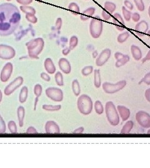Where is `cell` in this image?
Here are the masks:
<instances>
[{
	"instance_id": "1",
	"label": "cell",
	"mask_w": 150,
	"mask_h": 168,
	"mask_svg": "<svg viewBox=\"0 0 150 168\" xmlns=\"http://www.w3.org/2000/svg\"><path fill=\"white\" fill-rule=\"evenodd\" d=\"M21 20L19 9L14 4L4 2L0 4V35L8 36L18 27Z\"/></svg>"
},
{
	"instance_id": "2",
	"label": "cell",
	"mask_w": 150,
	"mask_h": 168,
	"mask_svg": "<svg viewBox=\"0 0 150 168\" xmlns=\"http://www.w3.org/2000/svg\"><path fill=\"white\" fill-rule=\"evenodd\" d=\"M28 55L31 58L38 59L39 55L42 51L44 47V41L42 38L33 39L26 44Z\"/></svg>"
},
{
	"instance_id": "3",
	"label": "cell",
	"mask_w": 150,
	"mask_h": 168,
	"mask_svg": "<svg viewBox=\"0 0 150 168\" xmlns=\"http://www.w3.org/2000/svg\"><path fill=\"white\" fill-rule=\"evenodd\" d=\"M92 101L89 96L86 94L80 95L77 101V106L79 111L84 115L89 114L92 110Z\"/></svg>"
},
{
	"instance_id": "4",
	"label": "cell",
	"mask_w": 150,
	"mask_h": 168,
	"mask_svg": "<svg viewBox=\"0 0 150 168\" xmlns=\"http://www.w3.org/2000/svg\"><path fill=\"white\" fill-rule=\"evenodd\" d=\"M105 113L108 122L112 126H116L119 123V114L115 105L112 101H109L105 105Z\"/></svg>"
},
{
	"instance_id": "5",
	"label": "cell",
	"mask_w": 150,
	"mask_h": 168,
	"mask_svg": "<svg viewBox=\"0 0 150 168\" xmlns=\"http://www.w3.org/2000/svg\"><path fill=\"white\" fill-rule=\"evenodd\" d=\"M102 21L99 16H95L89 24V32L91 37L94 39L99 38L102 32Z\"/></svg>"
},
{
	"instance_id": "6",
	"label": "cell",
	"mask_w": 150,
	"mask_h": 168,
	"mask_svg": "<svg viewBox=\"0 0 150 168\" xmlns=\"http://www.w3.org/2000/svg\"><path fill=\"white\" fill-rule=\"evenodd\" d=\"M126 85V81L124 80H120L115 83L110 82H104L102 85V90L106 93L112 94L121 90Z\"/></svg>"
},
{
	"instance_id": "7",
	"label": "cell",
	"mask_w": 150,
	"mask_h": 168,
	"mask_svg": "<svg viewBox=\"0 0 150 168\" xmlns=\"http://www.w3.org/2000/svg\"><path fill=\"white\" fill-rule=\"evenodd\" d=\"M46 96L51 100L56 102L62 101L63 100V92L61 89L58 87H48L46 89Z\"/></svg>"
},
{
	"instance_id": "8",
	"label": "cell",
	"mask_w": 150,
	"mask_h": 168,
	"mask_svg": "<svg viewBox=\"0 0 150 168\" xmlns=\"http://www.w3.org/2000/svg\"><path fill=\"white\" fill-rule=\"evenodd\" d=\"M138 123L143 128H150V114L145 111L140 110L136 114Z\"/></svg>"
},
{
	"instance_id": "9",
	"label": "cell",
	"mask_w": 150,
	"mask_h": 168,
	"mask_svg": "<svg viewBox=\"0 0 150 168\" xmlns=\"http://www.w3.org/2000/svg\"><path fill=\"white\" fill-rule=\"evenodd\" d=\"M16 55L14 49L6 44H0V58L3 60H10Z\"/></svg>"
},
{
	"instance_id": "10",
	"label": "cell",
	"mask_w": 150,
	"mask_h": 168,
	"mask_svg": "<svg viewBox=\"0 0 150 168\" xmlns=\"http://www.w3.org/2000/svg\"><path fill=\"white\" fill-rule=\"evenodd\" d=\"M24 79L22 77H17L13 81L8 84L4 88V93L5 95L9 96L11 95L16 90H17L23 83Z\"/></svg>"
},
{
	"instance_id": "11",
	"label": "cell",
	"mask_w": 150,
	"mask_h": 168,
	"mask_svg": "<svg viewBox=\"0 0 150 168\" xmlns=\"http://www.w3.org/2000/svg\"><path fill=\"white\" fill-rule=\"evenodd\" d=\"M111 54V51L110 49L106 48L102 50L96 60V65L98 67H101L104 65L109 59Z\"/></svg>"
},
{
	"instance_id": "12",
	"label": "cell",
	"mask_w": 150,
	"mask_h": 168,
	"mask_svg": "<svg viewBox=\"0 0 150 168\" xmlns=\"http://www.w3.org/2000/svg\"><path fill=\"white\" fill-rule=\"evenodd\" d=\"M13 66L12 63L8 62L2 67L0 73V80L2 82H6L10 78L12 73Z\"/></svg>"
},
{
	"instance_id": "13",
	"label": "cell",
	"mask_w": 150,
	"mask_h": 168,
	"mask_svg": "<svg viewBox=\"0 0 150 168\" xmlns=\"http://www.w3.org/2000/svg\"><path fill=\"white\" fill-rule=\"evenodd\" d=\"M112 22L115 25V27L119 31H122L125 29V23L123 17L118 12H116L113 14Z\"/></svg>"
},
{
	"instance_id": "14",
	"label": "cell",
	"mask_w": 150,
	"mask_h": 168,
	"mask_svg": "<svg viewBox=\"0 0 150 168\" xmlns=\"http://www.w3.org/2000/svg\"><path fill=\"white\" fill-rule=\"evenodd\" d=\"M148 28L149 26L148 22L144 20H142L138 22L135 26L134 29L139 36H142L144 34L147 33L148 31Z\"/></svg>"
},
{
	"instance_id": "15",
	"label": "cell",
	"mask_w": 150,
	"mask_h": 168,
	"mask_svg": "<svg viewBox=\"0 0 150 168\" xmlns=\"http://www.w3.org/2000/svg\"><path fill=\"white\" fill-rule=\"evenodd\" d=\"M45 132L46 133H59L60 128L56 122L52 120L48 121L45 124Z\"/></svg>"
},
{
	"instance_id": "16",
	"label": "cell",
	"mask_w": 150,
	"mask_h": 168,
	"mask_svg": "<svg viewBox=\"0 0 150 168\" xmlns=\"http://www.w3.org/2000/svg\"><path fill=\"white\" fill-rule=\"evenodd\" d=\"M59 69L65 74H69L71 71V66L69 60L66 58H61L58 61Z\"/></svg>"
},
{
	"instance_id": "17",
	"label": "cell",
	"mask_w": 150,
	"mask_h": 168,
	"mask_svg": "<svg viewBox=\"0 0 150 168\" xmlns=\"http://www.w3.org/2000/svg\"><path fill=\"white\" fill-rule=\"evenodd\" d=\"M117 110L122 121H125L129 118L131 112L129 109L126 106L119 105L117 106Z\"/></svg>"
},
{
	"instance_id": "18",
	"label": "cell",
	"mask_w": 150,
	"mask_h": 168,
	"mask_svg": "<svg viewBox=\"0 0 150 168\" xmlns=\"http://www.w3.org/2000/svg\"><path fill=\"white\" fill-rule=\"evenodd\" d=\"M44 66L46 71L49 74H54L56 72V67L51 58H46L44 62Z\"/></svg>"
},
{
	"instance_id": "19",
	"label": "cell",
	"mask_w": 150,
	"mask_h": 168,
	"mask_svg": "<svg viewBox=\"0 0 150 168\" xmlns=\"http://www.w3.org/2000/svg\"><path fill=\"white\" fill-rule=\"evenodd\" d=\"M95 8L94 7H89L85 9L80 15V19L82 21H86L89 19V18L92 16L95 13Z\"/></svg>"
},
{
	"instance_id": "20",
	"label": "cell",
	"mask_w": 150,
	"mask_h": 168,
	"mask_svg": "<svg viewBox=\"0 0 150 168\" xmlns=\"http://www.w3.org/2000/svg\"><path fill=\"white\" fill-rule=\"evenodd\" d=\"M131 52L132 55L134 59L136 61L140 60L142 58V52L141 49L136 45H131Z\"/></svg>"
},
{
	"instance_id": "21",
	"label": "cell",
	"mask_w": 150,
	"mask_h": 168,
	"mask_svg": "<svg viewBox=\"0 0 150 168\" xmlns=\"http://www.w3.org/2000/svg\"><path fill=\"white\" fill-rule=\"evenodd\" d=\"M17 116L19 127H22L25 117V109L22 106H19L17 110Z\"/></svg>"
},
{
	"instance_id": "22",
	"label": "cell",
	"mask_w": 150,
	"mask_h": 168,
	"mask_svg": "<svg viewBox=\"0 0 150 168\" xmlns=\"http://www.w3.org/2000/svg\"><path fill=\"white\" fill-rule=\"evenodd\" d=\"M28 88L26 86H24L21 89L19 95V101L21 103H24L28 98Z\"/></svg>"
},
{
	"instance_id": "23",
	"label": "cell",
	"mask_w": 150,
	"mask_h": 168,
	"mask_svg": "<svg viewBox=\"0 0 150 168\" xmlns=\"http://www.w3.org/2000/svg\"><path fill=\"white\" fill-rule=\"evenodd\" d=\"M134 123L131 120L127 121L121 130V134H129L133 128Z\"/></svg>"
},
{
	"instance_id": "24",
	"label": "cell",
	"mask_w": 150,
	"mask_h": 168,
	"mask_svg": "<svg viewBox=\"0 0 150 168\" xmlns=\"http://www.w3.org/2000/svg\"><path fill=\"white\" fill-rule=\"evenodd\" d=\"M94 85L97 88H99L101 85V73L99 69H95L94 70Z\"/></svg>"
},
{
	"instance_id": "25",
	"label": "cell",
	"mask_w": 150,
	"mask_h": 168,
	"mask_svg": "<svg viewBox=\"0 0 150 168\" xmlns=\"http://www.w3.org/2000/svg\"><path fill=\"white\" fill-rule=\"evenodd\" d=\"M129 60H130L129 56L128 55L124 54L122 57L116 60V62L115 63V66L117 68L124 66L126 63H127L129 61Z\"/></svg>"
},
{
	"instance_id": "26",
	"label": "cell",
	"mask_w": 150,
	"mask_h": 168,
	"mask_svg": "<svg viewBox=\"0 0 150 168\" xmlns=\"http://www.w3.org/2000/svg\"><path fill=\"white\" fill-rule=\"evenodd\" d=\"M72 90L75 96H78L80 95L81 87L77 79H74L72 82Z\"/></svg>"
},
{
	"instance_id": "27",
	"label": "cell",
	"mask_w": 150,
	"mask_h": 168,
	"mask_svg": "<svg viewBox=\"0 0 150 168\" xmlns=\"http://www.w3.org/2000/svg\"><path fill=\"white\" fill-rule=\"evenodd\" d=\"M104 8L106 11L109 12L110 14H112L116 8V5L115 3L111 1H106L104 4Z\"/></svg>"
},
{
	"instance_id": "28",
	"label": "cell",
	"mask_w": 150,
	"mask_h": 168,
	"mask_svg": "<svg viewBox=\"0 0 150 168\" xmlns=\"http://www.w3.org/2000/svg\"><path fill=\"white\" fill-rule=\"evenodd\" d=\"M68 9L71 12L72 14H73L75 16L79 15L80 12V8L77 3L76 2H71L69 3L68 6Z\"/></svg>"
},
{
	"instance_id": "29",
	"label": "cell",
	"mask_w": 150,
	"mask_h": 168,
	"mask_svg": "<svg viewBox=\"0 0 150 168\" xmlns=\"http://www.w3.org/2000/svg\"><path fill=\"white\" fill-rule=\"evenodd\" d=\"M42 109L48 111H59L61 108V106L60 105H43L42 106Z\"/></svg>"
},
{
	"instance_id": "30",
	"label": "cell",
	"mask_w": 150,
	"mask_h": 168,
	"mask_svg": "<svg viewBox=\"0 0 150 168\" xmlns=\"http://www.w3.org/2000/svg\"><path fill=\"white\" fill-rule=\"evenodd\" d=\"M129 35H130V34H129V32L128 31L123 32L118 35V36L117 37V40L120 44L124 43L129 38Z\"/></svg>"
},
{
	"instance_id": "31",
	"label": "cell",
	"mask_w": 150,
	"mask_h": 168,
	"mask_svg": "<svg viewBox=\"0 0 150 168\" xmlns=\"http://www.w3.org/2000/svg\"><path fill=\"white\" fill-rule=\"evenodd\" d=\"M95 112L98 114H101L104 112V106L99 100H96L94 103Z\"/></svg>"
},
{
	"instance_id": "32",
	"label": "cell",
	"mask_w": 150,
	"mask_h": 168,
	"mask_svg": "<svg viewBox=\"0 0 150 168\" xmlns=\"http://www.w3.org/2000/svg\"><path fill=\"white\" fill-rule=\"evenodd\" d=\"M20 10L26 14H36V10L32 6H20Z\"/></svg>"
},
{
	"instance_id": "33",
	"label": "cell",
	"mask_w": 150,
	"mask_h": 168,
	"mask_svg": "<svg viewBox=\"0 0 150 168\" xmlns=\"http://www.w3.org/2000/svg\"><path fill=\"white\" fill-rule=\"evenodd\" d=\"M54 79L56 84L58 86H63L64 85V80H63V76L60 72H57L54 76Z\"/></svg>"
},
{
	"instance_id": "34",
	"label": "cell",
	"mask_w": 150,
	"mask_h": 168,
	"mask_svg": "<svg viewBox=\"0 0 150 168\" xmlns=\"http://www.w3.org/2000/svg\"><path fill=\"white\" fill-rule=\"evenodd\" d=\"M122 15H123V18L124 19L128 22L130 21L131 18V11L128 10L124 6L122 7Z\"/></svg>"
},
{
	"instance_id": "35",
	"label": "cell",
	"mask_w": 150,
	"mask_h": 168,
	"mask_svg": "<svg viewBox=\"0 0 150 168\" xmlns=\"http://www.w3.org/2000/svg\"><path fill=\"white\" fill-rule=\"evenodd\" d=\"M78 39L77 36L72 35L70 37L69 44V47L71 49V50H73L78 45Z\"/></svg>"
},
{
	"instance_id": "36",
	"label": "cell",
	"mask_w": 150,
	"mask_h": 168,
	"mask_svg": "<svg viewBox=\"0 0 150 168\" xmlns=\"http://www.w3.org/2000/svg\"><path fill=\"white\" fill-rule=\"evenodd\" d=\"M92 71H93V67L91 65H88L82 68V69L81 70V73L83 76L86 77L90 75L92 72Z\"/></svg>"
},
{
	"instance_id": "37",
	"label": "cell",
	"mask_w": 150,
	"mask_h": 168,
	"mask_svg": "<svg viewBox=\"0 0 150 168\" xmlns=\"http://www.w3.org/2000/svg\"><path fill=\"white\" fill-rule=\"evenodd\" d=\"M8 127L9 131L11 133H17L18 129H17V126H16L15 121H14L12 120L9 121L8 122Z\"/></svg>"
},
{
	"instance_id": "38",
	"label": "cell",
	"mask_w": 150,
	"mask_h": 168,
	"mask_svg": "<svg viewBox=\"0 0 150 168\" xmlns=\"http://www.w3.org/2000/svg\"><path fill=\"white\" fill-rule=\"evenodd\" d=\"M137 9L139 11H143L145 9L144 3L142 0H133Z\"/></svg>"
},
{
	"instance_id": "39",
	"label": "cell",
	"mask_w": 150,
	"mask_h": 168,
	"mask_svg": "<svg viewBox=\"0 0 150 168\" xmlns=\"http://www.w3.org/2000/svg\"><path fill=\"white\" fill-rule=\"evenodd\" d=\"M42 91V86L40 84H36L35 85L34 87V93L36 97H39L41 95Z\"/></svg>"
},
{
	"instance_id": "40",
	"label": "cell",
	"mask_w": 150,
	"mask_h": 168,
	"mask_svg": "<svg viewBox=\"0 0 150 168\" xmlns=\"http://www.w3.org/2000/svg\"><path fill=\"white\" fill-rule=\"evenodd\" d=\"M26 19L28 22L32 24H36L38 21V18L35 14H26Z\"/></svg>"
},
{
	"instance_id": "41",
	"label": "cell",
	"mask_w": 150,
	"mask_h": 168,
	"mask_svg": "<svg viewBox=\"0 0 150 168\" xmlns=\"http://www.w3.org/2000/svg\"><path fill=\"white\" fill-rule=\"evenodd\" d=\"M142 83H144L148 85H150V72L147 73L144 76V77L139 82V84H141Z\"/></svg>"
},
{
	"instance_id": "42",
	"label": "cell",
	"mask_w": 150,
	"mask_h": 168,
	"mask_svg": "<svg viewBox=\"0 0 150 168\" xmlns=\"http://www.w3.org/2000/svg\"><path fill=\"white\" fill-rule=\"evenodd\" d=\"M6 132V124L2 117L0 114V133H4Z\"/></svg>"
},
{
	"instance_id": "43",
	"label": "cell",
	"mask_w": 150,
	"mask_h": 168,
	"mask_svg": "<svg viewBox=\"0 0 150 168\" xmlns=\"http://www.w3.org/2000/svg\"><path fill=\"white\" fill-rule=\"evenodd\" d=\"M140 18H141V16L138 12H135L131 14V19L134 22H139L140 21Z\"/></svg>"
},
{
	"instance_id": "44",
	"label": "cell",
	"mask_w": 150,
	"mask_h": 168,
	"mask_svg": "<svg viewBox=\"0 0 150 168\" xmlns=\"http://www.w3.org/2000/svg\"><path fill=\"white\" fill-rule=\"evenodd\" d=\"M124 6L129 11H131L133 9V4L131 2H130L129 0H124Z\"/></svg>"
},
{
	"instance_id": "45",
	"label": "cell",
	"mask_w": 150,
	"mask_h": 168,
	"mask_svg": "<svg viewBox=\"0 0 150 168\" xmlns=\"http://www.w3.org/2000/svg\"><path fill=\"white\" fill-rule=\"evenodd\" d=\"M102 17L103 18L104 20L105 21H109L111 18V15H110V13L108 12V11H105V10H103L102 11Z\"/></svg>"
},
{
	"instance_id": "46",
	"label": "cell",
	"mask_w": 150,
	"mask_h": 168,
	"mask_svg": "<svg viewBox=\"0 0 150 168\" xmlns=\"http://www.w3.org/2000/svg\"><path fill=\"white\" fill-rule=\"evenodd\" d=\"M62 19L61 17H58L56 19V23H55V27L58 30H59L61 28L62 26Z\"/></svg>"
},
{
	"instance_id": "47",
	"label": "cell",
	"mask_w": 150,
	"mask_h": 168,
	"mask_svg": "<svg viewBox=\"0 0 150 168\" xmlns=\"http://www.w3.org/2000/svg\"><path fill=\"white\" fill-rule=\"evenodd\" d=\"M40 76H41V78L43 80H44L45 82H49V81L51 80V77H50V76H49L48 73H45V72H42V73H41Z\"/></svg>"
},
{
	"instance_id": "48",
	"label": "cell",
	"mask_w": 150,
	"mask_h": 168,
	"mask_svg": "<svg viewBox=\"0 0 150 168\" xmlns=\"http://www.w3.org/2000/svg\"><path fill=\"white\" fill-rule=\"evenodd\" d=\"M16 1L22 6H27L30 4L32 2V0H16Z\"/></svg>"
},
{
	"instance_id": "49",
	"label": "cell",
	"mask_w": 150,
	"mask_h": 168,
	"mask_svg": "<svg viewBox=\"0 0 150 168\" xmlns=\"http://www.w3.org/2000/svg\"><path fill=\"white\" fill-rule=\"evenodd\" d=\"M26 133H29V134H34V133H37L38 131H37L36 129L34 127H33V126H29L26 129Z\"/></svg>"
},
{
	"instance_id": "50",
	"label": "cell",
	"mask_w": 150,
	"mask_h": 168,
	"mask_svg": "<svg viewBox=\"0 0 150 168\" xmlns=\"http://www.w3.org/2000/svg\"><path fill=\"white\" fill-rule=\"evenodd\" d=\"M144 96L146 100L150 103V88H148L144 92Z\"/></svg>"
},
{
	"instance_id": "51",
	"label": "cell",
	"mask_w": 150,
	"mask_h": 168,
	"mask_svg": "<svg viewBox=\"0 0 150 168\" xmlns=\"http://www.w3.org/2000/svg\"><path fill=\"white\" fill-rule=\"evenodd\" d=\"M84 128L82 126L79 127L77 129H74V131H73V133H76V134H80V133H82L84 132Z\"/></svg>"
},
{
	"instance_id": "52",
	"label": "cell",
	"mask_w": 150,
	"mask_h": 168,
	"mask_svg": "<svg viewBox=\"0 0 150 168\" xmlns=\"http://www.w3.org/2000/svg\"><path fill=\"white\" fill-rule=\"evenodd\" d=\"M149 60H150V49H149V51L148 52L146 55L142 58V63H144V62H146V61H149Z\"/></svg>"
},
{
	"instance_id": "53",
	"label": "cell",
	"mask_w": 150,
	"mask_h": 168,
	"mask_svg": "<svg viewBox=\"0 0 150 168\" xmlns=\"http://www.w3.org/2000/svg\"><path fill=\"white\" fill-rule=\"evenodd\" d=\"M70 52H71V49H69V47H65L62 50V53L64 55H68Z\"/></svg>"
},
{
	"instance_id": "54",
	"label": "cell",
	"mask_w": 150,
	"mask_h": 168,
	"mask_svg": "<svg viewBox=\"0 0 150 168\" xmlns=\"http://www.w3.org/2000/svg\"><path fill=\"white\" fill-rule=\"evenodd\" d=\"M124 54H122L121 52H116L115 54H114V57L116 58V60H118L121 57H122L124 56Z\"/></svg>"
},
{
	"instance_id": "55",
	"label": "cell",
	"mask_w": 150,
	"mask_h": 168,
	"mask_svg": "<svg viewBox=\"0 0 150 168\" xmlns=\"http://www.w3.org/2000/svg\"><path fill=\"white\" fill-rule=\"evenodd\" d=\"M38 97H36L35 98V100H34V110H36V105H37V103H38Z\"/></svg>"
},
{
	"instance_id": "56",
	"label": "cell",
	"mask_w": 150,
	"mask_h": 168,
	"mask_svg": "<svg viewBox=\"0 0 150 168\" xmlns=\"http://www.w3.org/2000/svg\"><path fill=\"white\" fill-rule=\"evenodd\" d=\"M2 93L1 90H0V103L2 101Z\"/></svg>"
},
{
	"instance_id": "57",
	"label": "cell",
	"mask_w": 150,
	"mask_h": 168,
	"mask_svg": "<svg viewBox=\"0 0 150 168\" xmlns=\"http://www.w3.org/2000/svg\"><path fill=\"white\" fill-rule=\"evenodd\" d=\"M148 16L150 17V6H149V8H148Z\"/></svg>"
},
{
	"instance_id": "58",
	"label": "cell",
	"mask_w": 150,
	"mask_h": 168,
	"mask_svg": "<svg viewBox=\"0 0 150 168\" xmlns=\"http://www.w3.org/2000/svg\"><path fill=\"white\" fill-rule=\"evenodd\" d=\"M147 133H148V134H150V129L148 130V131H147Z\"/></svg>"
},
{
	"instance_id": "59",
	"label": "cell",
	"mask_w": 150,
	"mask_h": 168,
	"mask_svg": "<svg viewBox=\"0 0 150 168\" xmlns=\"http://www.w3.org/2000/svg\"><path fill=\"white\" fill-rule=\"evenodd\" d=\"M147 33H148V34H149V35H150V30H149L148 32H147Z\"/></svg>"
},
{
	"instance_id": "60",
	"label": "cell",
	"mask_w": 150,
	"mask_h": 168,
	"mask_svg": "<svg viewBox=\"0 0 150 168\" xmlns=\"http://www.w3.org/2000/svg\"><path fill=\"white\" fill-rule=\"evenodd\" d=\"M8 1H11V0H7Z\"/></svg>"
},
{
	"instance_id": "61",
	"label": "cell",
	"mask_w": 150,
	"mask_h": 168,
	"mask_svg": "<svg viewBox=\"0 0 150 168\" xmlns=\"http://www.w3.org/2000/svg\"><path fill=\"white\" fill-rule=\"evenodd\" d=\"M39 1H42V0H39Z\"/></svg>"
}]
</instances>
